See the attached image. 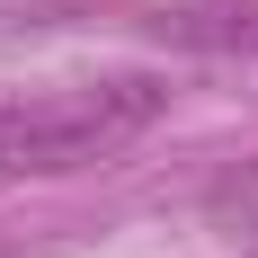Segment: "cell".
<instances>
[{"label":"cell","instance_id":"cell-1","mask_svg":"<svg viewBox=\"0 0 258 258\" xmlns=\"http://www.w3.org/2000/svg\"><path fill=\"white\" fill-rule=\"evenodd\" d=\"M169 116V80L160 72H107V80H72L45 98H9L0 107V178H72L98 169L125 143Z\"/></svg>","mask_w":258,"mask_h":258},{"label":"cell","instance_id":"cell-2","mask_svg":"<svg viewBox=\"0 0 258 258\" xmlns=\"http://www.w3.org/2000/svg\"><path fill=\"white\" fill-rule=\"evenodd\" d=\"M205 223L232 240V249L258 258V160H240V169H223V178L205 187Z\"/></svg>","mask_w":258,"mask_h":258}]
</instances>
